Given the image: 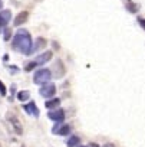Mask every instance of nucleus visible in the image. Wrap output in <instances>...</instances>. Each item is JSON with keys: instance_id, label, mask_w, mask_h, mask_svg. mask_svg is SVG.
Instances as JSON below:
<instances>
[{"instance_id": "20e7f679", "label": "nucleus", "mask_w": 145, "mask_h": 147, "mask_svg": "<svg viewBox=\"0 0 145 147\" xmlns=\"http://www.w3.org/2000/svg\"><path fill=\"white\" fill-rule=\"evenodd\" d=\"M52 56H53V52H52V51H46V52L37 55V56L33 59V62L36 63V66H39V65H43V63L49 62V61L52 59Z\"/></svg>"}, {"instance_id": "1a4fd4ad", "label": "nucleus", "mask_w": 145, "mask_h": 147, "mask_svg": "<svg viewBox=\"0 0 145 147\" xmlns=\"http://www.w3.org/2000/svg\"><path fill=\"white\" fill-rule=\"evenodd\" d=\"M46 45H47L46 39H43V38H37V40H36V42H35V45L32 46V52H36V51H39V49L45 48Z\"/></svg>"}, {"instance_id": "9d476101", "label": "nucleus", "mask_w": 145, "mask_h": 147, "mask_svg": "<svg viewBox=\"0 0 145 147\" xmlns=\"http://www.w3.org/2000/svg\"><path fill=\"white\" fill-rule=\"evenodd\" d=\"M59 104H60V100H59V98H50V100H47V101H46V104H45V105H46V108H47V110H50V111H52V110L57 108V107H59Z\"/></svg>"}, {"instance_id": "423d86ee", "label": "nucleus", "mask_w": 145, "mask_h": 147, "mask_svg": "<svg viewBox=\"0 0 145 147\" xmlns=\"http://www.w3.org/2000/svg\"><path fill=\"white\" fill-rule=\"evenodd\" d=\"M53 134H59V136H67L70 133V127L67 124H62V123H57L53 128H52Z\"/></svg>"}, {"instance_id": "f8f14e48", "label": "nucleus", "mask_w": 145, "mask_h": 147, "mask_svg": "<svg viewBox=\"0 0 145 147\" xmlns=\"http://www.w3.org/2000/svg\"><path fill=\"white\" fill-rule=\"evenodd\" d=\"M17 98H19L22 102H26V101L30 98V94H29V91H20V92L17 94Z\"/></svg>"}, {"instance_id": "0eeeda50", "label": "nucleus", "mask_w": 145, "mask_h": 147, "mask_svg": "<svg viewBox=\"0 0 145 147\" xmlns=\"http://www.w3.org/2000/svg\"><path fill=\"white\" fill-rule=\"evenodd\" d=\"M23 110H25L29 115H33V117H39V114H40L37 105L35 104V101H30V102L25 104V105H23Z\"/></svg>"}, {"instance_id": "b1692460", "label": "nucleus", "mask_w": 145, "mask_h": 147, "mask_svg": "<svg viewBox=\"0 0 145 147\" xmlns=\"http://www.w3.org/2000/svg\"><path fill=\"white\" fill-rule=\"evenodd\" d=\"M3 7V0H0V9Z\"/></svg>"}, {"instance_id": "f3484780", "label": "nucleus", "mask_w": 145, "mask_h": 147, "mask_svg": "<svg viewBox=\"0 0 145 147\" xmlns=\"http://www.w3.org/2000/svg\"><path fill=\"white\" fill-rule=\"evenodd\" d=\"M10 121L13 123V125L16 127V130H17V133L20 134V133H22V125H20V123L17 121V118H16V117H15V118H10Z\"/></svg>"}, {"instance_id": "393cba45", "label": "nucleus", "mask_w": 145, "mask_h": 147, "mask_svg": "<svg viewBox=\"0 0 145 147\" xmlns=\"http://www.w3.org/2000/svg\"><path fill=\"white\" fill-rule=\"evenodd\" d=\"M78 147H88V146H78Z\"/></svg>"}, {"instance_id": "f03ea898", "label": "nucleus", "mask_w": 145, "mask_h": 147, "mask_svg": "<svg viewBox=\"0 0 145 147\" xmlns=\"http://www.w3.org/2000/svg\"><path fill=\"white\" fill-rule=\"evenodd\" d=\"M50 78H52V71L47 69V68H40V69H37V71L35 72V75H33V82H35V84L43 85V84L49 82Z\"/></svg>"}, {"instance_id": "dca6fc26", "label": "nucleus", "mask_w": 145, "mask_h": 147, "mask_svg": "<svg viewBox=\"0 0 145 147\" xmlns=\"http://www.w3.org/2000/svg\"><path fill=\"white\" fill-rule=\"evenodd\" d=\"M126 10H129L131 13H136V12H138V6L134 5L132 2H129V3L126 5Z\"/></svg>"}, {"instance_id": "5701e85b", "label": "nucleus", "mask_w": 145, "mask_h": 147, "mask_svg": "<svg viewBox=\"0 0 145 147\" xmlns=\"http://www.w3.org/2000/svg\"><path fill=\"white\" fill-rule=\"evenodd\" d=\"M104 147H115V146H114V144H105Z\"/></svg>"}, {"instance_id": "4468645a", "label": "nucleus", "mask_w": 145, "mask_h": 147, "mask_svg": "<svg viewBox=\"0 0 145 147\" xmlns=\"http://www.w3.org/2000/svg\"><path fill=\"white\" fill-rule=\"evenodd\" d=\"M0 16H2L7 23H9L10 19H12V13H10V10H3V12H0Z\"/></svg>"}, {"instance_id": "9b49d317", "label": "nucleus", "mask_w": 145, "mask_h": 147, "mask_svg": "<svg viewBox=\"0 0 145 147\" xmlns=\"http://www.w3.org/2000/svg\"><path fill=\"white\" fill-rule=\"evenodd\" d=\"M79 141H81V138L78 137V136H72L69 140H67V147H78L79 146Z\"/></svg>"}, {"instance_id": "2eb2a0df", "label": "nucleus", "mask_w": 145, "mask_h": 147, "mask_svg": "<svg viewBox=\"0 0 145 147\" xmlns=\"http://www.w3.org/2000/svg\"><path fill=\"white\" fill-rule=\"evenodd\" d=\"M35 68H37V66H36V63H35L33 61H30V62L25 63V71H26V72H30V71H33Z\"/></svg>"}, {"instance_id": "a211bd4d", "label": "nucleus", "mask_w": 145, "mask_h": 147, "mask_svg": "<svg viewBox=\"0 0 145 147\" xmlns=\"http://www.w3.org/2000/svg\"><path fill=\"white\" fill-rule=\"evenodd\" d=\"M6 28H7V22H6V20L2 18V16H0V33H2V32H3Z\"/></svg>"}, {"instance_id": "4be33fe9", "label": "nucleus", "mask_w": 145, "mask_h": 147, "mask_svg": "<svg viewBox=\"0 0 145 147\" xmlns=\"http://www.w3.org/2000/svg\"><path fill=\"white\" fill-rule=\"evenodd\" d=\"M88 147H99V146H98V144H96V143H91V144H89V146H88Z\"/></svg>"}, {"instance_id": "a878e982", "label": "nucleus", "mask_w": 145, "mask_h": 147, "mask_svg": "<svg viewBox=\"0 0 145 147\" xmlns=\"http://www.w3.org/2000/svg\"><path fill=\"white\" fill-rule=\"evenodd\" d=\"M128 2H131V0H128Z\"/></svg>"}, {"instance_id": "6e6552de", "label": "nucleus", "mask_w": 145, "mask_h": 147, "mask_svg": "<svg viewBox=\"0 0 145 147\" xmlns=\"http://www.w3.org/2000/svg\"><path fill=\"white\" fill-rule=\"evenodd\" d=\"M29 19V12H20L16 18H15V26H20L23 23H26V20Z\"/></svg>"}, {"instance_id": "39448f33", "label": "nucleus", "mask_w": 145, "mask_h": 147, "mask_svg": "<svg viewBox=\"0 0 145 147\" xmlns=\"http://www.w3.org/2000/svg\"><path fill=\"white\" fill-rule=\"evenodd\" d=\"M47 117H49L50 120L56 121V123H62V121L65 120V111H63L62 108H56V110H52V111H49Z\"/></svg>"}, {"instance_id": "ddd939ff", "label": "nucleus", "mask_w": 145, "mask_h": 147, "mask_svg": "<svg viewBox=\"0 0 145 147\" xmlns=\"http://www.w3.org/2000/svg\"><path fill=\"white\" fill-rule=\"evenodd\" d=\"M2 33H3V39H5V40H10V39H12V35H13V33H12V29H10V28H6Z\"/></svg>"}, {"instance_id": "f257e3e1", "label": "nucleus", "mask_w": 145, "mask_h": 147, "mask_svg": "<svg viewBox=\"0 0 145 147\" xmlns=\"http://www.w3.org/2000/svg\"><path fill=\"white\" fill-rule=\"evenodd\" d=\"M32 46H33V43H32L30 33L26 29H19L12 39V48L23 55H30Z\"/></svg>"}, {"instance_id": "412c9836", "label": "nucleus", "mask_w": 145, "mask_h": 147, "mask_svg": "<svg viewBox=\"0 0 145 147\" xmlns=\"http://www.w3.org/2000/svg\"><path fill=\"white\" fill-rule=\"evenodd\" d=\"M138 23H139V25H141V26H142V28L145 29V19H142V18H139V19H138Z\"/></svg>"}, {"instance_id": "6ab92c4d", "label": "nucleus", "mask_w": 145, "mask_h": 147, "mask_svg": "<svg viewBox=\"0 0 145 147\" xmlns=\"http://www.w3.org/2000/svg\"><path fill=\"white\" fill-rule=\"evenodd\" d=\"M6 92H7V90H6V87H5V84L0 81V94L2 95H6Z\"/></svg>"}, {"instance_id": "aec40b11", "label": "nucleus", "mask_w": 145, "mask_h": 147, "mask_svg": "<svg viewBox=\"0 0 145 147\" xmlns=\"http://www.w3.org/2000/svg\"><path fill=\"white\" fill-rule=\"evenodd\" d=\"M9 69H10V72H12V74H17V72H19V68H17V66H13V65H12V66H9Z\"/></svg>"}, {"instance_id": "7ed1b4c3", "label": "nucleus", "mask_w": 145, "mask_h": 147, "mask_svg": "<svg viewBox=\"0 0 145 147\" xmlns=\"http://www.w3.org/2000/svg\"><path fill=\"white\" fill-rule=\"evenodd\" d=\"M39 92H40L42 97L50 100V98H53L55 94H56V85H55L53 82H46V84H43V85L40 87Z\"/></svg>"}]
</instances>
